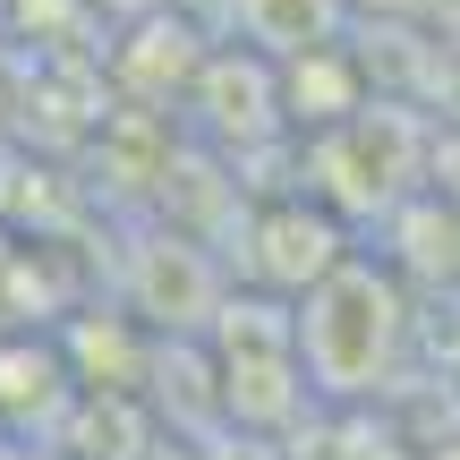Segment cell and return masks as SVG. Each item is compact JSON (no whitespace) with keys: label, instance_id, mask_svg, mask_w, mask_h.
I'll return each mask as SVG.
<instances>
[{"label":"cell","instance_id":"1","mask_svg":"<svg viewBox=\"0 0 460 460\" xmlns=\"http://www.w3.org/2000/svg\"><path fill=\"white\" fill-rule=\"evenodd\" d=\"M401 349H410V298L384 264L349 256L332 281L298 298V358H307V384L324 401L384 393L401 376Z\"/></svg>","mask_w":460,"mask_h":460},{"label":"cell","instance_id":"2","mask_svg":"<svg viewBox=\"0 0 460 460\" xmlns=\"http://www.w3.org/2000/svg\"><path fill=\"white\" fill-rule=\"evenodd\" d=\"M222 401L247 427H281L307 401L298 307H281V298H230L222 307Z\"/></svg>","mask_w":460,"mask_h":460},{"label":"cell","instance_id":"3","mask_svg":"<svg viewBox=\"0 0 460 460\" xmlns=\"http://www.w3.org/2000/svg\"><path fill=\"white\" fill-rule=\"evenodd\" d=\"M256 281L281 298H307L315 281H332L349 264L341 247V222L324 214V205H273V214H256Z\"/></svg>","mask_w":460,"mask_h":460},{"label":"cell","instance_id":"4","mask_svg":"<svg viewBox=\"0 0 460 460\" xmlns=\"http://www.w3.org/2000/svg\"><path fill=\"white\" fill-rule=\"evenodd\" d=\"M341 26H349V0H239V34L273 68L315 60V51H341Z\"/></svg>","mask_w":460,"mask_h":460}]
</instances>
